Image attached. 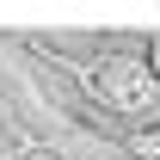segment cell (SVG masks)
Masks as SVG:
<instances>
[{
  "mask_svg": "<svg viewBox=\"0 0 160 160\" xmlns=\"http://www.w3.org/2000/svg\"><path fill=\"white\" fill-rule=\"evenodd\" d=\"M92 86H99V99H111L117 111H148V105H154L148 62H105L99 74H92Z\"/></svg>",
  "mask_w": 160,
  "mask_h": 160,
  "instance_id": "6da1fadb",
  "label": "cell"
}]
</instances>
